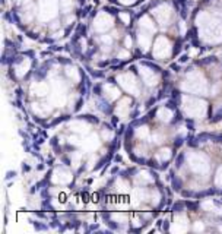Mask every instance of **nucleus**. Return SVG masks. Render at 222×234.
<instances>
[{
  "instance_id": "1",
  "label": "nucleus",
  "mask_w": 222,
  "mask_h": 234,
  "mask_svg": "<svg viewBox=\"0 0 222 234\" xmlns=\"http://www.w3.org/2000/svg\"><path fill=\"white\" fill-rule=\"evenodd\" d=\"M173 186H174V190H180L181 189V182L176 177H173Z\"/></svg>"
},
{
  "instance_id": "2",
  "label": "nucleus",
  "mask_w": 222,
  "mask_h": 234,
  "mask_svg": "<svg viewBox=\"0 0 222 234\" xmlns=\"http://www.w3.org/2000/svg\"><path fill=\"white\" fill-rule=\"evenodd\" d=\"M186 60H187V57H186V56H183V57L180 59V62H186Z\"/></svg>"
}]
</instances>
